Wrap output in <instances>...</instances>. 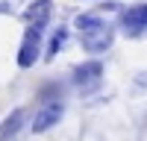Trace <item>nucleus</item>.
<instances>
[{"label": "nucleus", "mask_w": 147, "mask_h": 141, "mask_svg": "<svg viewBox=\"0 0 147 141\" xmlns=\"http://www.w3.org/2000/svg\"><path fill=\"white\" fill-rule=\"evenodd\" d=\"M77 30H80V44L88 53H106L112 47L115 30L100 18V15H80L77 18Z\"/></svg>", "instance_id": "nucleus-1"}, {"label": "nucleus", "mask_w": 147, "mask_h": 141, "mask_svg": "<svg viewBox=\"0 0 147 141\" xmlns=\"http://www.w3.org/2000/svg\"><path fill=\"white\" fill-rule=\"evenodd\" d=\"M121 32L127 38H144L147 35V3L129 6L121 12Z\"/></svg>", "instance_id": "nucleus-2"}, {"label": "nucleus", "mask_w": 147, "mask_h": 141, "mask_svg": "<svg viewBox=\"0 0 147 141\" xmlns=\"http://www.w3.org/2000/svg\"><path fill=\"white\" fill-rule=\"evenodd\" d=\"M62 115H65V103L62 100H47L38 106V112H35L32 117V132H47L50 126H56L59 121H62Z\"/></svg>", "instance_id": "nucleus-3"}, {"label": "nucleus", "mask_w": 147, "mask_h": 141, "mask_svg": "<svg viewBox=\"0 0 147 141\" xmlns=\"http://www.w3.org/2000/svg\"><path fill=\"white\" fill-rule=\"evenodd\" d=\"M103 82V65L97 62V59H91V62H82L74 68V85H77L80 91H91Z\"/></svg>", "instance_id": "nucleus-4"}, {"label": "nucleus", "mask_w": 147, "mask_h": 141, "mask_svg": "<svg viewBox=\"0 0 147 141\" xmlns=\"http://www.w3.org/2000/svg\"><path fill=\"white\" fill-rule=\"evenodd\" d=\"M38 53H41V30L27 27L24 41H21V50H18V65L21 68H32L35 59H38Z\"/></svg>", "instance_id": "nucleus-5"}, {"label": "nucleus", "mask_w": 147, "mask_h": 141, "mask_svg": "<svg viewBox=\"0 0 147 141\" xmlns=\"http://www.w3.org/2000/svg\"><path fill=\"white\" fill-rule=\"evenodd\" d=\"M50 15H53L50 0H32L27 6V12H24V21H27L30 27H35V30H44V23L50 21Z\"/></svg>", "instance_id": "nucleus-6"}, {"label": "nucleus", "mask_w": 147, "mask_h": 141, "mask_svg": "<svg viewBox=\"0 0 147 141\" xmlns=\"http://www.w3.org/2000/svg\"><path fill=\"white\" fill-rule=\"evenodd\" d=\"M21 121H24V112H21V109H15V112H12L6 121H3V126H0V138H3V141H9V138L21 129Z\"/></svg>", "instance_id": "nucleus-7"}, {"label": "nucleus", "mask_w": 147, "mask_h": 141, "mask_svg": "<svg viewBox=\"0 0 147 141\" xmlns=\"http://www.w3.org/2000/svg\"><path fill=\"white\" fill-rule=\"evenodd\" d=\"M65 41H68V30H65V27H59V30L53 32L50 44H47V53H44V59H47V62H50V59H56V53L65 47Z\"/></svg>", "instance_id": "nucleus-8"}]
</instances>
